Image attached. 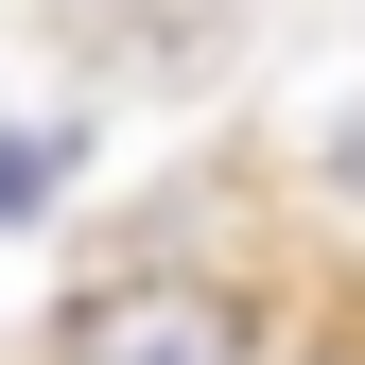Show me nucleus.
Wrapping results in <instances>:
<instances>
[{
    "label": "nucleus",
    "instance_id": "obj_2",
    "mask_svg": "<svg viewBox=\"0 0 365 365\" xmlns=\"http://www.w3.org/2000/svg\"><path fill=\"white\" fill-rule=\"evenodd\" d=\"M70 157H87L70 122H0V226H35V209H53V192H70Z\"/></svg>",
    "mask_w": 365,
    "mask_h": 365
},
{
    "label": "nucleus",
    "instance_id": "obj_1",
    "mask_svg": "<svg viewBox=\"0 0 365 365\" xmlns=\"http://www.w3.org/2000/svg\"><path fill=\"white\" fill-rule=\"evenodd\" d=\"M35 365H261V296L209 279V261H122L53 313Z\"/></svg>",
    "mask_w": 365,
    "mask_h": 365
},
{
    "label": "nucleus",
    "instance_id": "obj_3",
    "mask_svg": "<svg viewBox=\"0 0 365 365\" xmlns=\"http://www.w3.org/2000/svg\"><path fill=\"white\" fill-rule=\"evenodd\" d=\"M331 192H348V209H365V105H348V122H331Z\"/></svg>",
    "mask_w": 365,
    "mask_h": 365
},
{
    "label": "nucleus",
    "instance_id": "obj_4",
    "mask_svg": "<svg viewBox=\"0 0 365 365\" xmlns=\"http://www.w3.org/2000/svg\"><path fill=\"white\" fill-rule=\"evenodd\" d=\"M279 365H365V313H331V331H313V348H279Z\"/></svg>",
    "mask_w": 365,
    "mask_h": 365
}]
</instances>
